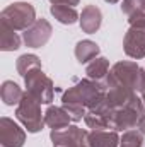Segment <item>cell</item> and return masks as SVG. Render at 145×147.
Instances as JSON below:
<instances>
[{"instance_id":"cell-24","label":"cell","mask_w":145,"mask_h":147,"mask_svg":"<svg viewBox=\"0 0 145 147\" xmlns=\"http://www.w3.org/2000/svg\"><path fill=\"white\" fill-rule=\"evenodd\" d=\"M50 3L51 5H70V7H75V5H79L80 3V0H50Z\"/></svg>"},{"instance_id":"cell-3","label":"cell","mask_w":145,"mask_h":147,"mask_svg":"<svg viewBox=\"0 0 145 147\" xmlns=\"http://www.w3.org/2000/svg\"><path fill=\"white\" fill-rule=\"evenodd\" d=\"M128 24L130 28L123 38V50L133 60L145 58V14L128 17Z\"/></svg>"},{"instance_id":"cell-26","label":"cell","mask_w":145,"mask_h":147,"mask_svg":"<svg viewBox=\"0 0 145 147\" xmlns=\"http://www.w3.org/2000/svg\"><path fill=\"white\" fill-rule=\"evenodd\" d=\"M138 130H140V132L145 135V115L142 116V120L138 121Z\"/></svg>"},{"instance_id":"cell-19","label":"cell","mask_w":145,"mask_h":147,"mask_svg":"<svg viewBox=\"0 0 145 147\" xmlns=\"http://www.w3.org/2000/svg\"><path fill=\"white\" fill-rule=\"evenodd\" d=\"M109 69H111V67H109V60L108 58H106V57H97V58H94L92 62L87 63V67H85V74H87L89 79L103 82V80L106 79V75H108Z\"/></svg>"},{"instance_id":"cell-8","label":"cell","mask_w":145,"mask_h":147,"mask_svg":"<svg viewBox=\"0 0 145 147\" xmlns=\"http://www.w3.org/2000/svg\"><path fill=\"white\" fill-rule=\"evenodd\" d=\"M51 33H53V28L50 21L41 17V19H36V22L22 33V41L29 48H41L50 41Z\"/></svg>"},{"instance_id":"cell-4","label":"cell","mask_w":145,"mask_h":147,"mask_svg":"<svg viewBox=\"0 0 145 147\" xmlns=\"http://www.w3.org/2000/svg\"><path fill=\"white\" fill-rule=\"evenodd\" d=\"M15 118L24 125V128L29 134H38L43 130L44 123V113H41V103L36 98H33L29 92H24L21 103L15 108Z\"/></svg>"},{"instance_id":"cell-11","label":"cell","mask_w":145,"mask_h":147,"mask_svg":"<svg viewBox=\"0 0 145 147\" xmlns=\"http://www.w3.org/2000/svg\"><path fill=\"white\" fill-rule=\"evenodd\" d=\"M84 132L85 130L79 128L77 125H68L60 130H51L50 139L53 142V147H77V142Z\"/></svg>"},{"instance_id":"cell-6","label":"cell","mask_w":145,"mask_h":147,"mask_svg":"<svg viewBox=\"0 0 145 147\" xmlns=\"http://www.w3.org/2000/svg\"><path fill=\"white\" fill-rule=\"evenodd\" d=\"M0 21L7 22L15 31H26L36 22V9L29 2H14L2 10Z\"/></svg>"},{"instance_id":"cell-25","label":"cell","mask_w":145,"mask_h":147,"mask_svg":"<svg viewBox=\"0 0 145 147\" xmlns=\"http://www.w3.org/2000/svg\"><path fill=\"white\" fill-rule=\"evenodd\" d=\"M77 147H91V144H89V132H87V130H85V132L82 134V137L79 139Z\"/></svg>"},{"instance_id":"cell-7","label":"cell","mask_w":145,"mask_h":147,"mask_svg":"<svg viewBox=\"0 0 145 147\" xmlns=\"http://www.w3.org/2000/svg\"><path fill=\"white\" fill-rule=\"evenodd\" d=\"M26 92L36 98L41 105H51L55 98V86L53 80L43 72V69H33L24 77Z\"/></svg>"},{"instance_id":"cell-18","label":"cell","mask_w":145,"mask_h":147,"mask_svg":"<svg viewBox=\"0 0 145 147\" xmlns=\"http://www.w3.org/2000/svg\"><path fill=\"white\" fill-rule=\"evenodd\" d=\"M50 12L60 24H65V26H72L80 19V14L75 10V7H70V5H60V3L51 5Z\"/></svg>"},{"instance_id":"cell-5","label":"cell","mask_w":145,"mask_h":147,"mask_svg":"<svg viewBox=\"0 0 145 147\" xmlns=\"http://www.w3.org/2000/svg\"><path fill=\"white\" fill-rule=\"evenodd\" d=\"M145 115V105L142 98L135 96L130 103H126L125 106L118 108L113 111V118H111V130L116 132H126L132 128L138 127V121L142 120Z\"/></svg>"},{"instance_id":"cell-1","label":"cell","mask_w":145,"mask_h":147,"mask_svg":"<svg viewBox=\"0 0 145 147\" xmlns=\"http://www.w3.org/2000/svg\"><path fill=\"white\" fill-rule=\"evenodd\" d=\"M104 98H106L104 84L87 77V79L79 80L75 86L68 87L63 92L62 103L63 105H80V106H84L87 110H92L101 101H104Z\"/></svg>"},{"instance_id":"cell-12","label":"cell","mask_w":145,"mask_h":147,"mask_svg":"<svg viewBox=\"0 0 145 147\" xmlns=\"http://www.w3.org/2000/svg\"><path fill=\"white\" fill-rule=\"evenodd\" d=\"M80 29L87 34H94L99 31L101 24H103V12L97 5H85L82 9L80 19H79Z\"/></svg>"},{"instance_id":"cell-9","label":"cell","mask_w":145,"mask_h":147,"mask_svg":"<svg viewBox=\"0 0 145 147\" xmlns=\"http://www.w3.org/2000/svg\"><path fill=\"white\" fill-rule=\"evenodd\" d=\"M26 142V132L12 118H0V147H22Z\"/></svg>"},{"instance_id":"cell-28","label":"cell","mask_w":145,"mask_h":147,"mask_svg":"<svg viewBox=\"0 0 145 147\" xmlns=\"http://www.w3.org/2000/svg\"><path fill=\"white\" fill-rule=\"evenodd\" d=\"M104 2H108V3H118L119 0H104Z\"/></svg>"},{"instance_id":"cell-14","label":"cell","mask_w":145,"mask_h":147,"mask_svg":"<svg viewBox=\"0 0 145 147\" xmlns=\"http://www.w3.org/2000/svg\"><path fill=\"white\" fill-rule=\"evenodd\" d=\"M121 137L116 130H91L89 144L91 147H119Z\"/></svg>"},{"instance_id":"cell-16","label":"cell","mask_w":145,"mask_h":147,"mask_svg":"<svg viewBox=\"0 0 145 147\" xmlns=\"http://www.w3.org/2000/svg\"><path fill=\"white\" fill-rule=\"evenodd\" d=\"M101 48L97 43L91 41V39H82L75 45V58L79 63H89L94 58H97Z\"/></svg>"},{"instance_id":"cell-21","label":"cell","mask_w":145,"mask_h":147,"mask_svg":"<svg viewBox=\"0 0 145 147\" xmlns=\"http://www.w3.org/2000/svg\"><path fill=\"white\" fill-rule=\"evenodd\" d=\"M144 134L138 128L126 130L119 140V147H142L144 146Z\"/></svg>"},{"instance_id":"cell-13","label":"cell","mask_w":145,"mask_h":147,"mask_svg":"<svg viewBox=\"0 0 145 147\" xmlns=\"http://www.w3.org/2000/svg\"><path fill=\"white\" fill-rule=\"evenodd\" d=\"M70 116L65 111L63 106H48V110L44 111V123L51 128V130H60L70 125Z\"/></svg>"},{"instance_id":"cell-15","label":"cell","mask_w":145,"mask_h":147,"mask_svg":"<svg viewBox=\"0 0 145 147\" xmlns=\"http://www.w3.org/2000/svg\"><path fill=\"white\" fill-rule=\"evenodd\" d=\"M22 39L15 33V29H12L7 22L0 21V50L2 51H15L21 48Z\"/></svg>"},{"instance_id":"cell-27","label":"cell","mask_w":145,"mask_h":147,"mask_svg":"<svg viewBox=\"0 0 145 147\" xmlns=\"http://www.w3.org/2000/svg\"><path fill=\"white\" fill-rule=\"evenodd\" d=\"M140 94H142V101H144V105H145V86H144V89H142Z\"/></svg>"},{"instance_id":"cell-10","label":"cell","mask_w":145,"mask_h":147,"mask_svg":"<svg viewBox=\"0 0 145 147\" xmlns=\"http://www.w3.org/2000/svg\"><path fill=\"white\" fill-rule=\"evenodd\" d=\"M113 111L114 110L106 103V98H104V101H101L96 108L87 110L85 116H84V121L92 130H109L111 128Z\"/></svg>"},{"instance_id":"cell-2","label":"cell","mask_w":145,"mask_h":147,"mask_svg":"<svg viewBox=\"0 0 145 147\" xmlns=\"http://www.w3.org/2000/svg\"><path fill=\"white\" fill-rule=\"evenodd\" d=\"M104 80L119 82V84H125V86L132 87L135 92H142V89L145 86V69H140L137 62L121 60V62H116L109 69Z\"/></svg>"},{"instance_id":"cell-23","label":"cell","mask_w":145,"mask_h":147,"mask_svg":"<svg viewBox=\"0 0 145 147\" xmlns=\"http://www.w3.org/2000/svg\"><path fill=\"white\" fill-rule=\"evenodd\" d=\"M62 106H63L65 111L68 113V116H70V120H72L73 123L84 120V116H85V113H87V108H84V106H80V105H62Z\"/></svg>"},{"instance_id":"cell-20","label":"cell","mask_w":145,"mask_h":147,"mask_svg":"<svg viewBox=\"0 0 145 147\" xmlns=\"http://www.w3.org/2000/svg\"><path fill=\"white\" fill-rule=\"evenodd\" d=\"M15 69L19 75L24 79L26 74L31 72L33 69H41V60L38 55H33V53H26V55H21L15 62Z\"/></svg>"},{"instance_id":"cell-22","label":"cell","mask_w":145,"mask_h":147,"mask_svg":"<svg viewBox=\"0 0 145 147\" xmlns=\"http://www.w3.org/2000/svg\"><path fill=\"white\" fill-rule=\"evenodd\" d=\"M121 12L126 14L128 17L135 14H144L142 12V0H123L121 2Z\"/></svg>"},{"instance_id":"cell-17","label":"cell","mask_w":145,"mask_h":147,"mask_svg":"<svg viewBox=\"0 0 145 147\" xmlns=\"http://www.w3.org/2000/svg\"><path fill=\"white\" fill-rule=\"evenodd\" d=\"M0 96L3 105L7 106H17L24 96V91L21 89V86L14 80H5L0 87Z\"/></svg>"},{"instance_id":"cell-29","label":"cell","mask_w":145,"mask_h":147,"mask_svg":"<svg viewBox=\"0 0 145 147\" xmlns=\"http://www.w3.org/2000/svg\"><path fill=\"white\" fill-rule=\"evenodd\" d=\"M142 12L145 14V0H142Z\"/></svg>"}]
</instances>
